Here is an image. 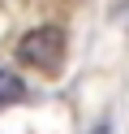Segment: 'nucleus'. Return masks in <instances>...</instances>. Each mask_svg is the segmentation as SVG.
<instances>
[{
    "label": "nucleus",
    "mask_w": 129,
    "mask_h": 134,
    "mask_svg": "<svg viewBox=\"0 0 129 134\" xmlns=\"http://www.w3.org/2000/svg\"><path fill=\"white\" fill-rule=\"evenodd\" d=\"M26 87L13 78V74H0V104H13V99H22Z\"/></svg>",
    "instance_id": "obj_2"
},
{
    "label": "nucleus",
    "mask_w": 129,
    "mask_h": 134,
    "mask_svg": "<svg viewBox=\"0 0 129 134\" xmlns=\"http://www.w3.org/2000/svg\"><path fill=\"white\" fill-rule=\"evenodd\" d=\"M17 61L30 69H56L65 61V30L60 26H39L17 39Z\"/></svg>",
    "instance_id": "obj_1"
}]
</instances>
